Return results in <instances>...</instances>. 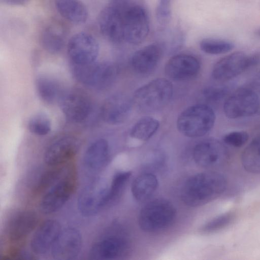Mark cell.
<instances>
[{"label":"cell","instance_id":"4dcf8cb0","mask_svg":"<svg viewBox=\"0 0 260 260\" xmlns=\"http://www.w3.org/2000/svg\"><path fill=\"white\" fill-rule=\"evenodd\" d=\"M200 47L206 53L218 55L231 51L234 49L235 45L232 42L225 40L205 38L200 42Z\"/></svg>","mask_w":260,"mask_h":260},{"label":"cell","instance_id":"3957f363","mask_svg":"<svg viewBox=\"0 0 260 260\" xmlns=\"http://www.w3.org/2000/svg\"><path fill=\"white\" fill-rule=\"evenodd\" d=\"M215 114L213 110L205 104L191 106L179 116L177 126L183 135L198 138L206 135L213 127Z\"/></svg>","mask_w":260,"mask_h":260},{"label":"cell","instance_id":"e575fe53","mask_svg":"<svg viewBox=\"0 0 260 260\" xmlns=\"http://www.w3.org/2000/svg\"><path fill=\"white\" fill-rule=\"evenodd\" d=\"M230 92L227 85L211 86L205 88L203 91L205 99L209 102H217L226 96Z\"/></svg>","mask_w":260,"mask_h":260},{"label":"cell","instance_id":"7402d4cb","mask_svg":"<svg viewBox=\"0 0 260 260\" xmlns=\"http://www.w3.org/2000/svg\"><path fill=\"white\" fill-rule=\"evenodd\" d=\"M127 248V243L123 239L110 237L95 243L90 249L89 256L93 259H116L122 256Z\"/></svg>","mask_w":260,"mask_h":260},{"label":"cell","instance_id":"6da1fadb","mask_svg":"<svg viewBox=\"0 0 260 260\" xmlns=\"http://www.w3.org/2000/svg\"><path fill=\"white\" fill-rule=\"evenodd\" d=\"M226 177L216 172H204L190 177L181 191L184 204L190 207L206 204L218 198L227 186Z\"/></svg>","mask_w":260,"mask_h":260},{"label":"cell","instance_id":"f546056e","mask_svg":"<svg viewBox=\"0 0 260 260\" xmlns=\"http://www.w3.org/2000/svg\"><path fill=\"white\" fill-rule=\"evenodd\" d=\"M129 171H121L116 173L107 190L104 200V207L115 202L122 193L130 176Z\"/></svg>","mask_w":260,"mask_h":260},{"label":"cell","instance_id":"ba28073f","mask_svg":"<svg viewBox=\"0 0 260 260\" xmlns=\"http://www.w3.org/2000/svg\"><path fill=\"white\" fill-rule=\"evenodd\" d=\"M58 102L64 116L73 123H80L85 121L92 112L93 106L90 99L79 90H65Z\"/></svg>","mask_w":260,"mask_h":260},{"label":"cell","instance_id":"30bf717a","mask_svg":"<svg viewBox=\"0 0 260 260\" xmlns=\"http://www.w3.org/2000/svg\"><path fill=\"white\" fill-rule=\"evenodd\" d=\"M99 50L97 40L85 32L74 35L68 44V54L72 64L84 65L96 61Z\"/></svg>","mask_w":260,"mask_h":260},{"label":"cell","instance_id":"ac0fdd59","mask_svg":"<svg viewBox=\"0 0 260 260\" xmlns=\"http://www.w3.org/2000/svg\"><path fill=\"white\" fill-rule=\"evenodd\" d=\"M200 69V63L197 58L188 54H178L168 61L165 72L172 79L182 80L196 76Z\"/></svg>","mask_w":260,"mask_h":260},{"label":"cell","instance_id":"e0dca14e","mask_svg":"<svg viewBox=\"0 0 260 260\" xmlns=\"http://www.w3.org/2000/svg\"><path fill=\"white\" fill-rule=\"evenodd\" d=\"M61 231L59 223L53 219L44 221L37 228L31 240V250L36 254L42 255L51 250Z\"/></svg>","mask_w":260,"mask_h":260},{"label":"cell","instance_id":"f1b7e54d","mask_svg":"<svg viewBox=\"0 0 260 260\" xmlns=\"http://www.w3.org/2000/svg\"><path fill=\"white\" fill-rule=\"evenodd\" d=\"M159 123L151 117H144L139 119L132 127L130 132L132 137L141 141L149 139L157 131Z\"/></svg>","mask_w":260,"mask_h":260},{"label":"cell","instance_id":"8992f818","mask_svg":"<svg viewBox=\"0 0 260 260\" xmlns=\"http://www.w3.org/2000/svg\"><path fill=\"white\" fill-rule=\"evenodd\" d=\"M260 108V99L254 90L241 88L225 101L223 111L230 119H238L255 114Z\"/></svg>","mask_w":260,"mask_h":260},{"label":"cell","instance_id":"603a6c76","mask_svg":"<svg viewBox=\"0 0 260 260\" xmlns=\"http://www.w3.org/2000/svg\"><path fill=\"white\" fill-rule=\"evenodd\" d=\"M110 151L108 142L99 139L91 143L87 148L83 157V162L88 169L99 171L107 164Z\"/></svg>","mask_w":260,"mask_h":260},{"label":"cell","instance_id":"d6986e66","mask_svg":"<svg viewBox=\"0 0 260 260\" xmlns=\"http://www.w3.org/2000/svg\"><path fill=\"white\" fill-rule=\"evenodd\" d=\"M38 221V217L33 212H17L7 223L6 232L8 239L14 242L25 239L36 228Z\"/></svg>","mask_w":260,"mask_h":260},{"label":"cell","instance_id":"484cf974","mask_svg":"<svg viewBox=\"0 0 260 260\" xmlns=\"http://www.w3.org/2000/svg\"><path fill=\"white\" fill-rule=\"evenodd\" d=\"M158 185L157 179L154 174L144 173L138 176L134 180L131 185V191L134 198L137 201L143 202L154 194Z\"/></svg>","mask_w":260,"mask_h":260},{"label":"cell","instance_id":"4fadbf2b","mask_svg":"<svg viewBox=\"0 0 260 260\" xmlns=\"http://www.w3.org/2000/svg\"><path fill=\"white\" fill-rule=\"evenodd\" d=\"M249 69L248 54L242 51H236L216 62L212 70V76L217 81L226 82Z\"/></svg>","mask_w":260,"mask_h":260},{"label":"cell","instance_id":"44dd1931","mask_svg":"<svg viewBox=\"0 0 260 260\" xmlns=\"http://www.w3.org/2000/svg\"><path fill=\"white\" fill-rule=\"evenodd\" d=\"M107 188L94 184L87 187L80 194L78 206L81 213L85 216L96 214L104 208V198Z\"/></svg>","mask_w":260,"mask_h":260},{"label":"cell","instance_id":"9a60e30c","mask_svg":"<svg viewBox=\"0 0 260 260\" xmlns=\"http://www.w3.org/2000/svg\"><path fill=\"white\" fill-rule=\"evenodd\" d=\"M79 148L77 140L70 136H62L52 141L44 154L45 163L50 167H58L72 159Z\"/></svg>","mask_w":260,"mask_h":260},{"label":"cell","instance_id":"2e32d148","mask_svg":"<svg viewBox=\"0 0 260 260\" xmlns=\"http://www.w3.org/2000/svg\"><path fill=\"white\" fill-rule=\"evenodd\" d=\"M131 108L129 99L122 94H115L105 101L101 108V116L105 122L118 124L128 118Z\"/></svg>","mask_w":260,"mask_h":260},{"label":"cell","instance_id":"1f68e13d","mask_svg":"<svg viewBox=\"0 0 260 260\" xmlns=\"http://www.w3.org/2000/svg\"><path fill=\"white\" fill-rule=\"evenodd\" d=\"M51 122L47 115L43 113H38L32 116L28 122L29 131L32 134L43 136L50 133Z\"/></svg>","mask_w":260,"mask_h":260},{"label":"cell","instance_id":"836d02e7","mask_svg":"<svg viewBox=\"0 0 260 260\" xmlns=\"http://www.w3.org/2000/svg\"><path fill=\"white\" fill-rule=\"evenodd\" d=\"M173 0H158L156 8L155 16L158 24L164 28L171 18Z\"/></svg>","mask_w":260,"mask_h":260},{"label":"cell","instance_id":"8fae6325","mask_svg":"<svg viewBox=\"0 0 260 260\" xmlns=\"http://www.w3.org/2000/svg\"><path fill=\"white\" fill-rule=\"evenodd\" d=\"M195 162L199 166L211 168L226 163L229 157L225 145L215 139L205 140L197 144L193 151Z\"/></svg>","mask_w":260,"mask_h":260},{"label":"cell","instance_id":"cb8c5ba5","mask_svg":"<svg viewBox=\"0 0 260 260\" xmlns=\"http://www.w3.org/2000/svg\"><path fill=\"white\" fill-rule=\"evenodd\" d=\"M36 85L40 98L47 104L59 102L65 91L58 80L48 75L39 76L36 80Z\"/></svg>","mask_w":260,"mask_h":260},{"label":"cell","instance_id":"7c38bea8","mask_svg":"<svg viewBox=\"0 0 260 260\" xmlns=\"http://www.w3.org/2000/svg\"><path fill=\"white\" fill-rule=\"evenodd\" d=\"M122 10L111 4L100 12L98 23L103 36L112 43L117 44L124 41Z\"/></svg>","mask_w":260,"mask_h":260},{"label":"cell","instance_id":"74e56055","mask_svg":"<svg viewBox=\"0 0 260 260\" xmlns=\"http://www.w3.org/2000/svg\"><path fill=\"white\" fill-rule=\"evenodd\" d=\"M4 3L11 5H22L25 4L28 0H2Z\"/></svg>","mask_w":260,"mask_h":260},{"label":"cell","instance_id":"ffe728a7","mask_svg":"<svg viewBox=\"0 0 260 260\" xmlns=\"http://www.w3.org/2000/svg\"><path fill=\"white\" fill-rule=\"evenodd\" d=\"M162 54V47L159 43L147 45L137 51L131 60L134 69L138 73L147 74L153 71Z\"/></svg>","mask_w":260,"mask_h":260},{"label":"cell","instance_id":"d4e9b609","mask_svg":"<svg viewBox=\"0 0 260 260\" xmlns=\"http://www.w3.org/2000/svg\"><path fill=\"white\" fill-rule=\"evenodd\" d=\"M55 6L58 13L72 23L82 24L88 18L87 8L79 0H55Z\"/></svg>","mask_w":260,"mask_h":260},{"label":"cell","instance_id":"52a82bcc","mask_svg":"<svg viewBox=\"0 0 260 260\" xmlns=\"http://www.w3.org/2000/svg\"><path fill=\"white\" fill-rule=\"evenodd\" d=\"M124 41L131 44L141 43L149 31V20L146 10L140 5H130L123 12Z\"/></svg>","mask_w":260,"mask_h":260},{"label":"cell","instance_id":"277c9868","mask_svg":"<svg viewBox=\"0 0 260 260\" xmlns=\"http://www.w3.org/2000/svg\"><path fill=\"white\" fill-rule=\"evenodd\" d=\"M171 82L164 78H157L138 88L134 93L133 102L144 112H152L165 107L172 96Z\"/></svg>","mask_w":260,"mask_h":260},{"label":"cell","instance_id":"8d00e7d4","mask_svg":"<svg viewBox=\"0 0 260 260\" xmlns=\"http://www.w3.org/2000/svg\"><path fill=\"white\" fill-rule=\"evenodd\" d=\"M252 85L255 91L260 93V71L254 77L252 80Z\"/></svg>","mask_w":260,"mask_h":260},{"label":"cell","instance_id":"4316f807","mask_svg":"<svg viewBox=\"0 0 260 260\" xmlns=\"http://www.w3.org/2000/svg\"><path fill=\"white\" fill-rule=\"evenodd\" d=\"M65 37V32L61 26L56 24L50 25L42 32V45L48 52L57 53L63 48Z\"/></svg>","mask_w":260,"mask_h":260},{"label":"cell","instance_id":"d590c367","mask_svg":"<svg viewBox=\"0 0 260 260\" xmlns=\"http://www.w3.org/2000/svg\"><path fill=\"white\" fill-rule=\"evenodd\" d=\"M249 139L248 134L243 131H235L226 133L223 137V141L228 145L241 147L244 145Z\"/></svg>","mask_w":260,"mask_h":260},{"label":"cell","instance_id":"d6a6232c","mask_svg":"<svg viewBox=\"0 0 260 260\" xmlns=\"http://www.w3.org/2000/svg\"><path fill=\"white\" fill-rule=\"evenodd\" d=\"M235 214L233 212H225L218 215L204 224L200 231L204 233H211L218 231L228 226L234 220Z\"/></svg>","mask_w":260,"mask_h":260},{"label":"cell","instance_id":"9c48e42d","mask_svg":"<svg viewBox=\"0 0 260 260\" xmlns=\"http://www.w3.org/2000/svg\"><path fill=\"white\" fill-rule=\"evenodd\" d=\"M76 187V178L73 172L68 173L43 196L40 208L44 214H51L59 210L72 196Z\"/></svg>","mask_w":260,"mask_h":260},{"label":"cell","instance_id":"7a4b0ae2","mask_svg":"<svg viewBox=\"0 0 260 260\" xmlns=\"http://www.w3.org/2000/svg\"><path fill=\"white\" fill-rule=\"evenodd\" d=\"M176 210L171 202L156 199L141 210L138 218L140 229L145 232L156 233L169 228L174 221Z\"/></svg>","mask_w":260,"mask_h":260},{"label":"cell","instance_id":"5bb4252c","mask_svg":"<svg viewBox=\"0 0 260 260\" xmlns=\"http://www.w3.org/2000/svg\"><path fill=\"white\" fill-rule=\"evenodd\" d=\"M82 236L76 229L68 228L61 231L51 249L52 257L57 260L76 258L81 249Z\"/></svg>","mask_w":260,"mask_h":260},{"label":"cell","instance_id":"83f0119b","mask_svg":"<svg viewBox=\"0 0 260 260\" xmlns=\"http://www.w3.org/2000/svg\"><path fill=\"white\" fill-rule=\"evenodd\" d=\"M241 163L248 172L260 173V135L254 138L244 149L241 155Z\"/></svg>","mask_w":260,"mask_h":260},{"label":"cell","instance_id":"5b68a950","mask_svg":"<svg viewBox=\"0 0 260 260\" xmlns=\"http://www.w3.org/2000/svg\"><path fill=\"white\" fill-rule=\"evenodd\" d=\"M75 78L90 88L103 90L110 87L117 75V67L110 62H96L84 64H72Z\"/></svg>","mask_w":260,"mask_h":260},{"label":"cell","instance_id":"f35d334b","mask_svg":"<svg viewBox=\"0 0 260 260\" xmlns=\"http://www.w3.org/2000/svg\"><path fill=\"white\" fill-rule=\"evenodd\" d=\"M255 34L256 36H257V37H259L260 38V27H259L258 28H257L255 31Z\"/></svg>","mask_w":260,"mask_h":260}]
</instances>
